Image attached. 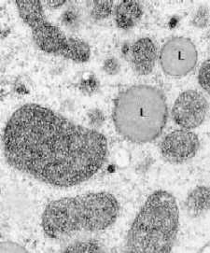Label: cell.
<instances>
[{
  "label": "cell",
  "instance_id": "6da1fadb",
  "mask_svg": "<svg viewBox=\"0 0 210 253\" xmlns=\"http://www.w3.org/2000/svg\"><path fill=\"white\" fill-rule=\"evenodd\" d=\"M3 147L12 168L60 188L88 180L108 156V141L100 132L34 103L20 107L9 117Z\"/></svg>",
  "mask_w": 210,
  "mask_h": 253
},
{
  "label": "cell",
  "instance_id": "7a4b0ae2",
  "mask_svg": "<svg viewBox=\"0 0 210 253\" xmlns=\"http://www.w3.org/2000/svg\"><path fill=\"white\" fill-rule=\"evenodd\" d=\"M119 215V203L107 192L63 197L49 203L42 226L46 236L59 238L80 232H97L111 226Z\"/></svg>",
  "mask_w": 210,
  "mask_h": 253
},
{
  "label": "cell",
  "instance_id": "3957f363",
  "mask_svg": "<svg viewBox=\"0 0 210 253\" xmlns=\"http://www.w3.org/2000/svg\"><path fill=\"white\" fill-rule=\"evenodd\" d=\"M112 117L118 133L127 140L149 143L163 133L168 123L167 97L155 86H131L115 98Z\"/></svg>",
  "mask_w": 210,
  "mask_h": 253
},
{
  "label": "cell",
  "instance_id": "277c9868",
  "mask_svg": "<svg viewBox=\"0 0 210 253\" xmlns=\"http://www.w3.org/2000/svg\"><path fill=\"white\" fill-rule=\"evenodd\" d=\"M178 226L179 212L175 196L164 190L155 191L147 198L128 231L126 252L170 253Z\"/></svg>",
  "mask_w": 210,
  "mask_h": 253
},
{
  "label": "cell",
  "instance_id": "5b68a950",
  "mask_svg": "<svg viewBox=\"0 0 210 253\" xmlns=\"http://www.w3.org/2000/svg\"><path fill=\"white\" fill-rule=\"evenodd\" d=\"M20 17L31 28L34 42L47 53L62 55L84 63L91 56V48L84 40L67 37L47 19L41 1H16Z\"/></svg>",
  "mask_w": 210,
  "mask_h": 253
},
{
  "label": "cell",
  "instance_id": "8992f818",
  "mask_svg": "<svg viewBox=\"0 0 210 253\" xmlns=\"http://www.w3.org/2000/svg\"><path fill=\"white\" fill-rule=\"evenodd\" d=\"M198 53L194 43L189 38L175 36L163 45L160 64L169 76L183 77L195 68Z\"/></svg>",
  "mask_w": 210,
  "mask_h": 253
},
{
  "label": "cell",
  "instance_id": "52a82bcc",
  "mask_svg": "<svg viewBox=\"0 0 210 253\" xmlns=\"http://www.w3.org/2000/svg\"><path fill=\"white\" fill-rule=\"evenodd\" d=\"M209 104L203 93L187 90L176 98L172 109V116L178 126L193 129L201 126L207 116Z\"/></svg>",
  "mask_w": 210,
  "mask_h": 253
},
{
  "label": "cell",
  "instance_id": "ba28073f",
  "mask_svg": "<svg viewBox=\"0 0 210 253\" xmlns=\"http://www.w3.org/2000/svg\"><path fill=\"white\" fill-rule=\"evenodd\" d=\"M199 146L200 141L195 133L187 129H178L164 137L161 143V152L168 162L181 164L192 159Z\"/></svg>",
  "mask_w": 210,
  "mask_h": 253
},
{
  "label": "cell",
  "instance_id": "9c48e42d",
  "mask_svg": "<svg viewBox=\"0 0 210 253\" xmlns=\"http://www.w3.org/2000/svg\"><path fill=\"white\" fill-rule=\"evenodd\" d=\"M157 58L156 46L152 40L138 39L131 48V61L134 71L139 75H148L153 70Z\"/></svg>",
  "mask_w": 210,
  "mask_h": 253
},
{
  "label": "cell",
  "instance_id": "30bf717a",
  "mask_svg": "<svg viewBox=\"0 0 210 253\" xmlns=\"http://www.w3.org/2000/svg\"><path fill=\"white\" fill-rule=\"evenodd\" d=\"M210 187L197 186L187 195L184 201V208L187 214L192 218H197L204 215L210 210Z\"/></svg>",
  "mask_w": 210,
  "mask_h": 253
},
{
  "label": "cell",
  "instance_id": "8fae6325",
  "mask_svg": "<svg viewBox=\"0 0 210 253\" xmlns=\"http://www.w3.org/2000/svg\"><path fill=\"white\" fill-rule=\"evenodd\" d=\"M142 14V7L137 1H122L115 9L116 24L122 29H129L136 24Z\"/></svg>",
  "mask_w": 210,
  "mask_h": 253
},
{
  "label": "cell",
  "instance_id": "7c38bea8",
  "mask_svg": "<svg viewBox=\"0 0 210 253\" xmlns=\"http://www.w3.org/2000/svg\"><path fill=\"white\" fill-rule=\"evenodd\" d=\"M78 87L82 93L86 95H92L98 92L100 83L98 79L92 73H86L81 78Z\"/></svg>",
  "mask_w": 210,
  "mask_h": 253
},
{
  "label": "cell",
  "instance_id": "4fadbf2b",
  "mask_svg": "<svg viewBox=\"0 0 210 253\" xmlns=\"http://www.w3.org/2000/svg\"><path fill=\"white\" fill-rule=\"evenodd\" d=\"M112 1H92L91 2V15L96 20L109 17L113 11Z\"/></svg>",
  "mask_w": 210,
  "mask_h": 253
},
{
  "label": "cell",
  "instance_id": "5bb4252c",
  "mask_svg": "<svg viewBox=\"0 0 210 253\" xmlns=\"http://www.w3.org/2000/svg\"><path fill=\"white\" fill-rule=\"evenodd\" d=\"M193 26L197 27H206L210 24V11L207 6H200L193 13L192 17Z\"/></svg>",
  "mask_w": 210,
  "mask_h": 253
},
{
  "label": "cell",
  "instance_id": "9a60e30c",
  "mask_svg": "<svg viewBox=\"0 0 210 253\" xmlns=\"http://www.w3.org/2000/svg\"><path fill=\"white\" fill-rule=\"evenodd\" d=\"M198 82L205 91L210 92V59L206 60L202 64L198 74Z\"/></svg>",
  "mask_w": 210,
  "mask_h": 253
},
{
  "label": "cell",
  "instance_id": "2e32d148",
  "mask_svg": "<svg viewBox=\"0 0 210 253\" xmlns=\"http://www.w3.org/2000/svg\"><path fill=\"white\" fill-rule=\"evenodd\" d=\"M100 252L99 246L93 244V243H87V242H82V243H76L66 250V253H97Z\"/></svg>",
  "mask_w": 210,
  "mask_h": 253
},
{
  "label": "cell",
  "instance_id": "e0dca14e",
  "mask_svg": "<svg viewBox=\"0 0 210 253\" xmlns=\"http://www.w3.org/2000/svg\"><path fill=\"white\" fill-rule=\"evenodd\" d=\"M103 69L109 75H116L121 70V64L115 57H109L104 61Z\"/></svg>",
  "mask_w": 210,
  "mask_h": 253
},
{
  "label": "cell",
  "instance_id": "ac0fdd59",
  "mask_svg": "<svg viewBox=\"0 0 210 253\" xmlns=\"http://www.w3.org/2000/svg\"><path fill=\"white\" fill-rule=\"evenodd\" d=\"M88 120L90 125L94 127H99L105 122V115L104 113L98 109H92L88 112Z\"/></svg>",
  "mask_w": 210,
  "mask_h": 253
},
{
  "label": "cell",
  "instance_id": "d6986e66",
  "mask_svg": "<svg viewBox=\"0 0 210 253\" xmlns=\"http://www.w3.org/2000/svg\"><path fill=\"white\" fill-rule=\"evenodd\" d=\"M0 253H27L25 247L11 241H4L0 245Z\"/></svg>",
  "mask_w": 210,
  "mask_h": 253
},
{
  "label": "cell",
  "instance_id": "ffe728a7",
  "mask_svg": "<svg viewBox=\"0 0 210 253\" xmlns=\"http://www.w3.org/2000/svg\"><path fill=\"white\" fill-rule=\"evenodd\" d=\"M78 21V14L73 9H67L62 15V22L67 26H73Z\"/></svg>",
  "mask_w": 210,
  "mask_h": 253
},
{
  "label": "cell",
  "instance_id": "44dd1931",
  "mask_svg": "<svg viewBox=\"0 0 210 253\" xmlns=\"http://www.w3.org/2000/svg\"><path fill=\"white\" fill-rule=\"evenodd\" d=\"M66 3V1H64V0H51V1H46L45 2V4H46V6H48L49 8L50 9H57V8H60L61 6H63L64 4Z\"/></svg>",
  "mask_w": 210,
  "mask_h": 253
}]
</instances>
